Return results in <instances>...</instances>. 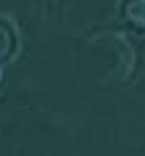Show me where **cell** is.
Masks as SVG:
<instances>
[{"label": "cell", "instance_id": "cell-1", "mask_svg": "<svg viewBox=\"0 0 145 156\" xmlns=\"http://www.w3.org/2000/svg\"><path fill=\"white\" fill-rule=\"evenodd\" d=\"M129 19L145 27V0H135V3L129 5Z\"/></svg>", "mask_w": 145, "mask_h": 156}]
</instances>
